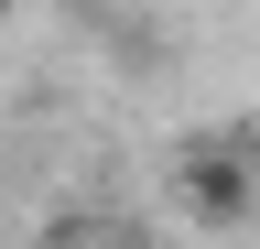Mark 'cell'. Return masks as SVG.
<instances>
[{"mask_svg": "<svg viewBox=\"0 0 260 249\" xmlns=\"http://www.w3.org/2000/svg\"><path fill=\"white\" fill-rule=\"evenodd\" d=\"M174 206L195 217V228H249L260 217V141L239 130H206L174 152Z\"/></svg>", "mask_w": 260, "mask_h": 249, "instance_id": "1", "label": "cell"}, {"mask_svg": "<svg viewBox=\"0 0 260 249\" xmlns=\"http://www.w3.org/2000/svg\"><path fill=\"white\" fill-rule=\"evenodd\" d=\"M54 238H65V249H162L152 228H54Z\"/></svg>", "mask_w": 260, "mask_h": 249, "instance_id": "2", "label": "cell"}, {"mask_svg": "<svg viewBox=\"0 0 260 249\" xmlns=\"http://www.w3.org/2000/svg\"><path fill=\"white\" fill-rule=\"evenodd\" d=\"M0 22H11V0H0Z\"/></svg>", "mask_w": 260, "mask_h": 249, "instance_id": "3", "label": "cell"}]
</instances>
